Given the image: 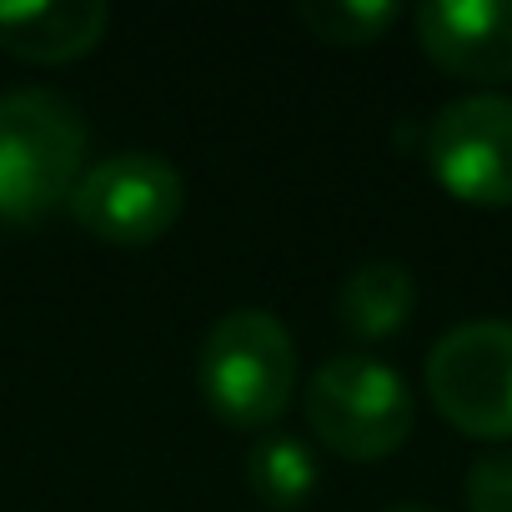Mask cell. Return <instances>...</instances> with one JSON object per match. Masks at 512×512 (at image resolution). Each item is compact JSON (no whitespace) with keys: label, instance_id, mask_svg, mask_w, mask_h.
<instances>
[{"label":"cell","instance_id":"7c38bea8","mask_svg":"<svg viewBox=\"0 0 512 512\" xmlns=\"http://www.w3.org/2000/svg\"><path fill=\"white\" fill-rule=\"evenodd\" d=\"M467 512H512V452L472 462V472H467Z\"/></svg>","mask_w":512,"mask_h":512},{"label":"cell","instance_id":"52a82bcc","mask_svg":"<svg viewBox=\"0 0 512 512\" xmlns=\"http://www.w3.org/2000/svg\"><path fill=\"white\" fill-rule=\"evenodd\" d=\"M417 41L457 81H512V0H427L417 6Z\"/></svg>","mask_w":512,"mask_h":512},{"label":"cell","instance_id":"5b68a950","mask_svg":"<svg viewBox=\"0 0 512 512\" xmlns=\"http://www.w3.org/2000/svg\"><path fill=\"white\" fill-rule=\"evenodd\" d=\"M186 206V181L166 156L151 151H121L96 161L76 191L71 211L76 221L111 246H151L161 241Z\"/></svg>","mask_w":512,"mask_h":512},{"label":"cell","instance_id":"8fae6325","mask_svg":"<svg viewBox=\"0 0 512 512\" xmlns=\"http://www.w3.org/2000/svg\"><path fill=\"white\" fill-rule=\"evenodd\" d=\"M302 26L327 46H372L397 21L392 0H302Z\"/></svg>","mask_w":512,"mask_h":512},{"label":"cell","instance_id":"8992f818","mask_svg":"<svg viewBox=\"0 0 512 512\" xmlns=\"http://www.w3.org/2000/svg\"><path fill=\"white\" fill-rule=\"evenodd\" d=\"M427 166L467 206H512V96L447 101L427 126Z\"/></svg>","mask_w":512,"mask_h":512},{"label":"cell","instance_id":"ba28073f","mask_svg":"<svg viewBox=\"0 0 512 512\" xmlns=\"http://www.w3.org/2000/svg\"><path fill=\"white\" fill-rule=\"evenodd\" d=\"M111 11L101 0H0V51L36 66H66L101 46Z\"/></svg>","mask_w":512,"mask_h":512},{"label":"cell","instance_id":"3957f363","mask_svg":"<svg viewBox=\"0 0 512 512\" xmlns=\"http://www.w3.org/2000/svg\"><path fill=\"white\" fill-rule=\"evenodd\" d=\"M307 422L327 452L352 462L392 457L412 432V392L377 357H332L307 387Z\"/></svg>","mask_w":512,"mask_h":512},{"label":"cell","instance_id":"9c48e42d","mask_svg":"<svg viewBox=\"0 0 512 512\" xmlns=\"http://www.w3.org/2000/svg\"><path fill=\"white\" fill-rule=\"evenodd\" d=\"M417 307V287H412V272L397 267V262H367L357 267L347 282H342V297H337V317L352 337H392L407 327Z\"/></svg>","mask_w":512,"mask_h":512},{"label":"cell","instance_id":"277c9868","mask_svg":"<svg viewBox=\"0 0 512 512\" xmlns=\"http://www.w3.org/2000/svg\"><path fill=\"white\" fill-rule=\"evenodd\" d=\"M427 397L467 437H512V322L452 327L427 357Z\"/></svg>","mask_w":512,"mask_h":512},{"label":"cell","instance_id":"30bf717a","mask_svg":"<svg viewBox=\"0 0 512 512\" xmlns=\"http://www.w3.org/2000/svg\"><path fill=\"white\" fill-rule=\"evenodd\" d=\"M246 477H251V492L262 497L267 507L277 512H292L302 507L312 492H317V457L302 437H262L246 457Z\"/></svg>","mask_w":512,"mask_h":512},{"label":"cell","instance_id":"6da1fadb","mask_svg":"<svg viewBox=\"0 0 512 512\" xmlns=\"http://www.w3.org/2000/svg\"><path fill=\"white\" fill-rule=\"evenodd\" d=\"M196 387L206 407L231 427H272L297 387V342L272 312H226L196 357Z\"/></svg>","mask_w":512,"mask_h":512},{"label":"cell","instance_id":"7a4b0ae2","mask_svg":"<svg viewBox=\"0 0 512 512\" xmlns=\"http://www.w3.org/2000/svg\"><path fill=\"white\" fill-rule=\"evenodd\" d=\"M86 156L81 111L56 91L0 96V221H36L76 191Z\"/></svg>","mask_w":512,"mask_h":512},{"label":"cell","instance_id":"4fadbf2b","mask_svg":"<svg viewBox=\"0 0 512 512\" xmlns=\"http://www.w3.org/2000/svg\"><path fill=\"white\" fill-rule=\"evenodd\" d=\"M387 512H432V507H387Z\"/></svg>","mask_w":512,"mask_h":512}]
</instances>
